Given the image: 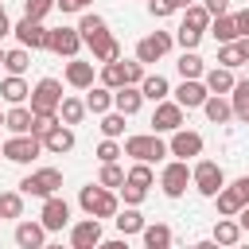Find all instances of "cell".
Wrapping results in <instances>:
<instances>
[{
  "mask_svg": "<svg viewBox=\"0 0 249 249\" xmlns=\"http://www.w3.org/2000/svg\"><path fill=\"white\" fill-rule=\"evenodd\" d=\"M78 206L86 210V214H93V218H117V210H121V195L117 191H109V187H101V183H89V187H82L78 191Z\"/></svg>",
  "mask_w": 249,
  "mask_h": 249,
  "instance_id": "1",
  "label": "cell"
},
{
  "mask_svg": "<svg viewBox=\"0 0 249 249\" xmlns=\"http://www.w3.org/2000/svg\"><path fill=\"white\" fill-rule=\"evenodd\" d=\"M124 156L144 160V163H160L171 152H167V140L160 132H132V136H124Z\"/></svg>",
  "mask_w": 249,
  "mask_h": 249,
  "instance_id": "2",
  "label": "cell"
},
{
  "mask_svg": "<svg viewBox=\"0 0 249 249\" xmlns=\"http://www.w3.org/2000/svg\"><path fill=\"white\" fill-rule=\"evenodd\" d=\"M39 152H43V140H39V136H31V132H12V136L0 144V156H4L8 163H19V167L35 163V160H39Z\"/></svg>",
  "mask_w": 249,
  "mask_h": 249,
  "instance_id": "3",
  "label": "cell"
},
{
  "mask_svg": "<svg viewBox=\"0 0 249 249\" xmlns=\"http://www.w3.org/2000/svg\"><path fill=\"white\" fill-rule=\"evenodd\" d=\"M191 187H195L202 198H214V195L226 187V171H222L214 160H195V167H191Z\"/></svg>",
  "mask_w": 249,
  "mask_h": 249,
  "instance_id": "4",
  "label": "cell"
},
{
  "mask_svg": "<svg viewBox=\"0 0 249 249\" xmlns=\"http://www.w3.org/2000/svg\"><path fill=\"white\" fill-rule=\"evenodd\" d=\"M58 187H62V171L58 167H39V171L19 179V191L31 195V198H51V195H58Z\"/></svg>",
  "mask_w": 249,
  "mask_h": 249,
  "instance_id": "5",
  "label": "cell"
},
{
  "mask_svg": "<svg viewBox=\"0 0 249 249\" xmlns=\"http://www.w3.org/2000/svg\"><path fill=\"white\" fill-rule=\"evenodd\" d=\"M62 82L58 78H39L35 86H31V97H27V105L35 109V113H58V105H62Z\"/></svg>",
  "mask_w": 249,
  "mask_h": 249,
  "instance_id": "6",
  "label": "cell"
},
{
  "mask_svg": "<svg viewBox=\"0 0 249 249\" xmlns=\"http://www.w3.org/2000/svg\"><path fill=\"white\" fill-rule=\"evenodd\" d=\"M187 187H191V167H187V160H167L163 171H160V191H163L167 198H183Z\"/></svg>",
  "mask_w": 249,
  "mask_h": 249,
  "instance_id": "7",
  "label": "cell"
},
{
  "mask_svg": "<svg viewBox=\"0 0 249 249\" xmlns=\"http://www.w3.org/2000/svg\"><path fill=\"white\" fill-rule=\"evenodd\" d=\"M86 43H82V31L78 27H51V35H47V51L51 54H58V58H78V51H82Z\"/></svg>",
  "mask_w": 249,
  "mask_h": 249,
  "instance_id": "8",
  "label": "cell"
},
{
  "mask_svg": "<svg viewBox=\"0 0 249 249\" xmlns=\"http://www.w3.org/2000/svg\"><path fill=\"white\" fill-rule=\"evenodd\" d=\"M12 35H16V43L27 47V51H47V35H51V27H43V19L23 16L19 23H12Z\"/></svg>",
  "mask_w": 249,
  "mask_h": 249,
  "instance_id": "9",
  "label": "cell"
},
{
  "mask_svg": "<svg viewBox=\"0 0 249 249\" xmlns=\"http://www.w3.org/2000/svg\"><path fill=\"white\" fill-rule=\"evenodd\" d=\"M183 121H187V109H183L175 97L156 101V113H152V132H175V128H183Z\"/></svg>",
  "mask_w": 249,
  "mask_h": 249,
  "instance_id": "10",
  "label": "cell"
},
{
  "mask_svg": "<svg viewBox=\"0 0 249 249\" xmlns=\"http://www.w3.org/2000/svg\"><path fill=\"white\" fill-rule=\"evenodd\" d=\"M202 132H195V128H175L171 132V140H167V152L175 156V160H195V156H202Z\"/></svg>",
  "mask_w": 249,
  "mask_h": 249,
  "instance_id": "11",
  "label": "cell"
},
{
  "mask_svg": "<svg viewBox=\"0 0 249 249\" xmlns=\"http://www.w3.org/2000/svg\"><path fill=\"white\" fill-rule=\"evenodd\" d=\"M171 43H175V35L171 31H152V35H144L140 43H136V58L148 66V62H160L167 51H171Z\"/></svg>",
  "mask_w": 249,
  "mask_h": 249,
  "instance_id": "12",
  "label": "cell"
},
{
  "mask_svg": "<svg viewBox=\"0 0 249 249\" xmlns=\"http://www.w3.org/2000/svg\"><path fill=\"white\" fill-rule=\"evenodd\" d=\"M101 241H105V233H101V218L86 214L82 222L70 226V245H74V249H93V245H101Z\"/></svg>",
  "mask_w": 249,
  "mask_h": 249,
  "instance_id": "13",
  "label": "cell"
},
{
  "mask_svg": "<svg viewBox=\"0 0 249 249\" xmlns=\"http://www.w3.org/2000/svg\"><path fill=\"white\" fill-rule=\"evenodd\" d=\"M39 222H43L51 233L66 230V226H70V202H66L62 195H51V198H43V214H39Z\"/></svg>",
  "mask_w": 249,
  "mask_h": 249,
  "instance_id": "14",
  "label": "cell"
},
{
  "mask_svg": "<svg viewBox=\"0 0 249 249\" xmlns=\"http://www.w3.org/2000/svg\"><path fill=\"white\" fill-rule=\"evenodd\" d=\"M206 97H210V89H206L202 78H183V82L175 86V101H179L183 109H202Z\"/></svg>",
  "mask_w": 249,
  "mask_h": 249,
  "instance_id": "15",
  "label": "cell"
},
{
  "mask_svg": "<svg viewBox=\"0 0 249 249\" xmlns=\"http://www.w3.org/2000/svg\"><path fill=\"white\" fill-rule=\"evenodd\" d=\"M47 233H51V230H47L43 222H27V218L16 222V245H19V249H43V245H47Z\"/></svg>",
  "mask_w": 249,
  "mask_h": 249,
  "instance_id": "16",
  "label": "cell"
},
{
  "mask_svg": "<svg viewBox=\"0 0 249 249\" xmlns=\"http://www.w3.org/2000/svg\"><path fill=\"white\" fill-rule=\"evenodd\" d=\"M78 31H82V43L93 47V43H101V39L109 35V23H105V16H97V12H82Z\"/></svg>",
  "mask_w": 249,
  "mask_h": 249,
  "instance_id": "17",
  "label": "cell"
},
{
  "mask_svg": "<svg viewBox=\"0 0 249 249\" xmlns=\"http://www.w3.org/2000/svg\"><path fill=\"white\" fill-rule=\"evenodd\" d=\"M43 152H51V156L74 152V128H70V124H54V128L43 136Z\"/></svg>",
  "mask_w": 249,
  "mask_h": 249,
  "instance_id": "18",
  "label": "cell"
},
{
  "mask_svg": "<svg viewBox=\"0 0 249 249\" xmlns=\"http://www.w3.org/2000/svg\"><path fill=\"white\" fill-rule=\"evenodd\" d=\"M140 105H144V89H140V86H121V89H113V109H121L124 117H136Z\"/></svg>",
  "mask_w": 249,
  "mask_h": 249,
  "instance_id": "19",
  "label": "cell"
},
{
  "mask_svg": "<svg viewBox=\"0 0 249 249\" xmlns=\"http://www.w3.org/2000/svg\"><path fill=\"white\" fill-rule=\"evenodd\" d=\"M202 113H206V121H210V124H226V121H233L230 93H210V97L202 101Z\"/></svg>",
  "mask_w": 249,
  "mask_h": 249,
  "instance_id": "20",
  "label": "cell"
},
{
  "mask_svg": "<svg viewBox=\"0 0 249 249\" xmlns=\"http://www.w3.org/2000/svg\"><path fill=\"white\" fill-rule=\"evenodd\" d=\"M66 86H74V89H89V86H93V62L66 58Z\"/></svg>",
  "mask_w": 249,
  "mask_h": 249,
  "instance_id": "21",
  "label": "cell"
},
{
  "mask_svg": "<svg viewBox=\"0 0 249 249\" xmlns=\"http://www.w3.org/2000/svg\"><path fill=\"white\" fill-rule=\"evenodd\" d=\"M202 82H206V89H210V93H230V89L237 86V78H233V70H230V66H206Z\"/></svg>",
  "mask_w": 249,
  "mask_h": 249,
  "instance_id": "22",
  "label": "cell"
},
{
  "mask_svg": "<svg viewBox=\"0 0 249 249\" xmlns=\"http://www.w3.org/2000/svg\"><path fill=\"white\" fill-rule=\"evenodd\" d=\"M0 97H4L8 105H23V101L31 97V86L23 82V74H8V78L0 82Z\"/></svg>",
  "mask_w": 249,
  "mask_h": 249,
  "instance_id": "23",
  "label": "cell"
},
{
  "mask_svg": "<svg viewBox=\"0 0 249 249\" xmlns=\"http://www.w3.org/2000/svg\"><path fill=\"white\" fill-rule=\"evenodd\" d=\"M241 237H245L241 222H237V218H226V214H218V222H214V245H237Z\"/></svg>",
  "mask_w": 249,
  "mask_h": 249,
  "instance_id": "24",
  "label": "cell"
},
{
  "mask_svg": "<svg viewBox=\"0 0 249 249\" xmlns=\"http://www.w3.org/2000/svg\"><path fill=\"white\" fill-rule=\"evenodd\" d=\"M140 237H144V249H167L175 233H171L167 222H148V226L140 230Z\"/></svg>",
  "mask_w": 249,
  "mask_h": 249,
  "instance_id": "25",
  "label": "cell"
},
{
  "mask_svg": "<svg viewBox=\"0 0 249 249\" xmlns=\"http://www.w3.org/2000/svg\"><path fill=\"white\" fill-rule=\"evenodd\" d=\"M206 31L214 35V43H233V39H241V35H237V19H233V12H226V16H214Z\"/></svg>",
  "mask_w": 249,
  "mask_h": 249,
  "instance_id": "26",
  "label": "cell"
},
{
  "mask_svg": "<svg viewBox=\"0 0 249 249\" xmlns=\"http://www.w3.org/2000/svg\"><path fill=\"white\" fill-rule=\"evenodd\" d=\"M31 121H35V109L31 105H12L4 113V128L8 132H31Z\"/></svg>",
  "mask_w": 249,
  "mask_h": 249,
  "instance_id": "27",
  "label": "cell"
},
{
  "mask_svg": "<svg viewBox=\"0 0 249 249\" xmlns=\"http://www.w3.org/2000/svg\"><path fill=\"white\" fill-rule=\"evenodd\" d=\"M86 109H89L93 117L109 113V109H113V89H109V86H89V89H86Z\"/></svg>",
  "mask_w": 249,
  "mask_h": 249,
  "instance_id": "28",
  "label": "cell"
},
{
  "mask_svg": "<svg viewBox=\"0 0 249 249\" xmlns=\"http://www.w3.org/2000/svg\"><path fill=\"white\" fill-rule=\"evenodd\" d=\"M117 230H121V237H132V233H140L148 222H144V214L136 210V206H124V210H117Z\"/></svg>",
  "mask_w": 249,
  "mask_h": 249,
  "instance_id": "29",
  "label": "cell"
},
{
  "mask_svg": "<svg viewBox=\"0 0 249 249\" xmlns=\"http://www.w3.org/2000/svg\"><path fill=\"white\" fill-rule=\"evenodd\" d=\"M230 105H233V121L249 124V78H241V82L230 89Z\"/></svg>",
  "mask_w": 249,
  "mask_h": 249,
  "instance_id": "30",
  "label": "cell"
},
{
  "mask_svg": "<svg viewBox=\"0 0 249 249\" xmlns=\"http://www.w3.org/2000/svg\"><path fill=\"white\" fill-rule=\"evenodd\" d=\"M175 70H179V78H202L206 74V62H202L198 51H183L179 62H175Z\"/></svg>",
  "mask_w": 249,
  "mask_h": 249,
  "instance_id": "31",
  "label": "cell"
},
{
  "mask_svg": "<svg viewBox=\"0 0 249 249\" xmlns=\"http://www.w3.org/2000/svg\"><path fill=\"white\" fill-rule=\"evenodd\" d=\"M140 89H144V101H163V97L171 93V82H167L163 74H144Z\"/></svg>",
  "mask_w": 249,
  "mask_h": 249,
  "instance_id": "32",
  "label": "cell"
},
{
  "mask_svg": "<svg viewBox=\"0 0 249 249\" xmlns=\"http://www.w3.org/2000/svg\"><path fill=\"white\" fill-rule=\"evenodd\" d=\"M86 113H89L86 109V97H62V105H58V121L62 124H82Z\"/></svg>",
  "mask_w": 249,
  "mask_h": 249,
  "instance_id": "33",
  "label": "cell"
},
{
  "mask_svg": "<svg viewBox=\"0 0 249 249\" xmlns=\"http://www.w3.org/2000/svg\"><path fill=\"white\" fill-rule=\"evenodd\" d=\"M214 206H218V214H226V218H237V210H241L245 202H241V195H237L233 187H222V191L214 195Z\"/></svg>",
  "mask_w": 249,
  "mask_h": 249,
  "instance_id": "34",
  "label": "cell"
},
{
  "mask_svg": "<svg viewBox=\"0 0 249 249\" xmlns=\"http://www.w3.org/2000/svg\"><path fill=\"white\" fill-rule=\"evenodd\" d=\"M27 66H31V51H27V47L4 51V70H8V74H27Z\"/></svg>",
  "mask_w": 249,
  "mask_h": 249,
  "instance_id": "35",
  "label": "cell"
},
{
  "mask_svg": "<svg viewBox=\"0 0 249 249\" xmlns=\"http://www.w3.org/2000/svg\"><path fill=\"white\" fill-rule=\"evenodd\" d=\"M210 19H214V16H210V12H206V4H198V0H195L191 8H183V23H187V27H195V31H206V27H210Z\"/></svg>",
  "mask_w": 249,
  "mask_h": 249,
  "instance_id": "36",
  "label": "cell"
},
{
  "mask_svg": "<svg viewBox=\"0 0 249 249\" xmlns=\"http://www.w3.org/2000/svg\"><path fill=\"white\" fill-rule=\"evenodd\" d=\"M0 218H23V191H0Z\"/></svg>",
  "mask_w": 249,
  "mask_h": 249,
  "instance_id": "37",
  "label": "cell"
},
{
  "mask_svg": "<svg viewBox=\"0 0 249 249\" xmlns=\"http://www.w3.org/2000/svg\"><path fill=\"white\" fill-rule=\"evenodd\" d=\"M89 51H93V62H117V58H121V43H117L113 35H105V39L93 43Z\"/></svg>",
  "mask_w": 249,
  "mask_h": 249,
  "instance_id": "38",
  "label": "cell"
},
{
  "mask_svg": "<svg viewBox=\"0 0 249 249\" xmlns=\"http://www.w3.org/2000/svg\"><path fill=\"white\" fill-rule=\"evenodd\" d=\"M218 66H230V70L245 66V54H241L237 39H233V43H218Z\"/></svg>",
  "mask_w": 249,
  "mask_h": 249,
  "instance_id": "39",
  "label": "cell"
},
{
  "mask_svg": "<svg viewBox=\"0 0 249 249\" xmlns=\"http://www.w3.org/2000/svg\"><path fill=\"white\" fill-rule=\"evenodd\" d=\"M101 86H109V89H121L124 86V58L101 62Z\"/></svg>",
  "mask_w": 249,
  "mask_h": 249,
  "instance_id": "40",
  "label": "cell"
},
{
  "mask_svg": "<svg viewBox=\"0 0 249 249\" xmlns=\"http://www.w3.org/2000/svg\"><path fill=\"white\" fill-rule=\"evenodd\" d=\"M124 175H128V171H124V167L113 160V163H101V175H97V183H101V187H109V191H121Z\"/></svg>",
  "mask_w": 249,
  "mask_h": 249,
  "instance_id": "41",
  "label": "cell"
},
{
  "mask_svg": "<svg viewBox=\"0 0 249 249\" xmlns=\"http://www.w3.org/2000/svg\"><path fill=\"white\" fill-rule=\"evenodd\" d=\"M101 132L105 136H124V113L121 109H109V113H101Z\"/></svg>",
  "mask_w": 249,
  "mask_h": 249,
  "instance_id": "42",
  "label": "cell"
},
{
  "mask_svg": "<svg viewBox=\"0 0 249 249\" xmlns=\"http://www.w3.org/2000/svg\"><path fill=\"white\" fill-rule=\"evenodd\" d=\"M128 183H136V187H152L156 183V171H152V163H144V160H136L132 167H128V175H124Z\"/></svg>",
  "mask_w": 249,
  "mask_h": 249,
  "instance_id": "43",
  "label": "cell"
},
{
  "mask_svg": "<svg viewBox=\"0 0 249 249\" xmlns=\"http://www.w3.org/2000/svg\"><path fill=\"white\" fill-rule=\"evenodd\" d=\"M202 35H206V31H195V27H187V23H179V31H175V43H179L183 51H198V43H202Z\"/></svg>",
  "mask_w": 249,
  "mask_h": 249,
  "instance_id": "44",
  "label": "cell"
},
{
  "mask_svg": "<svg viewBox=\"0 0 249 249\" xmlns=\"http://www.w3.org/2000/svg\"><path fill=\"white\" fill-rule=\"evenodd\" d=\"M93 156H97L101 163H113V160H121V156H124V144H117L113 136H105V140L97 144V152H93Z\"/></svg>",
  "mask_w": 249,
  "mask_h": 249,
  "instance_id": "45",
  "label": "cell"
},
{
  "mask_svg": "<svg viewBox=\"0 0 249 249\" xmlns=\"http://www.w3.org/2000/svg\"><path fill=\"white\" fill-rule=\"evenodd\" d=\"M54 124H62V121H58V113H35V121H31V136H39V140H43Z\"/></svg>",
  "mask_w": 249,
  "mask_h": 249,
  "instance_id": "46",
  "label": "cell"
},
{
  "mask_svg": "<svg viewBox=\"0 0 249 249\" xmlns=\"http://www.w3.org/2000/svg\"><path fill=\"white\" fill-rule=\"evenodd\" d=\"M148 191H152V187H136V183H128V179L121 183V198H124V206H140V202L148 198Z\"/></svg>",
  "mask_w": 249,
  "mask_h": 249,
  "instance_id": "47",
  "label": "cell"
},
{
  "mask_svg": "<svg viewBox=\"0 0 249 249\" xmlns=\"http://www.w3.org/2000/svg\"><path fill=\"white\" fill-rule=\"evenodd\" d=\"M54 4H58V0H23V16H31V19H47Z\"/></svg>",
  "mask_w": 249,
  "mask_h": 249,
  "instance_id": "48",
  "label": "cell"
},
{
  "mask_svg": "<svg viewBox=\"0 0 249 249\" xmlns=\"http://www.w3.org/2000/svg\"><path fill=\"white\" fill-rule=\"evenodd\" d=\"M144 74H148V66H144L140 58L124 62V86H140V82H144Z\"/></svg>",
  "mask_w": 249,
  "mask_h": 249,
  "instance_id": "49",
  "label": "cell"
},
{
  "mask_svg": "<svg viewBox=\"0 0 249 249\" xmlns=\"http://www.w3.org/2000/svg\"><path fill=\"white\" fill-rule=\"evenodd\" d=\"M171 12H179L175 0H148V16H152V19H167Z\"/></svg>",
  "mask_w": 249,
  "mask_h": 249,
  "instance_id": "50",
  "label": "cell"
},
{
  "mask_svg": "<svg viewBox=\"0 0 249 249\" xmlns=\"http://www.w3.org/2000/svg\"><path fill=\"white\" fill-rule=\"evenodd\" d=\"M89 4H93V0H58V4H54V8H58V12H62V16H70V12H86V8H89Z\"/></svg>",
  "mask_w": 249,
  "mask_h": 249,
  "instance_id": "51",
  "label": "cell"
},
{
  "mask_svg": "<svg viewBox=\"0 0 249 249\" xmlns=\"http://www.w3.org/2000/svg\"><path fill=\"white\" fill-rule=\"evenodd\" d=\"M230 187H233V191H237V195H241V202H245V206H249V175H237V179H233V183H230Z\"/></svg>",
  "mask_w": 249,
  "mask_h": 249,
  "instance_id": "52",
  "label": "cell"
},
{
  "mask_svg": "<svg viewBox=\"0 0 249 249\" xmlns=\"http://www.w3.org/2000/svg\"><path fill=\"white\" fill-rule=\"evenodd\" d=\"M202 4H206L210 16H226V12H230V0H202Z\"/></svg>",
  "mask_w": 249,
  "mask_h": 249,
  "instance_id": "53",
  "label": "cell"
},
{
  "mask_svg": "<svg viewBox=\"0 0 249 249\" xmlns=\"http://www.w3.org/2000/svg\"><path fill=\"white\" fill-rule=\"evenodd\" d=\"M233 19H237V35H249V4L241 12H233Z\"/></svg>",
  "mask_w": 249,
  "mask_h": 249,
  "instance_id": "54",
  "label": "cell"
},
{
  "mask_svg": "<svg viewBox=\"0 0 249 249\" xmlns=\"http://www.w3.org/2000/svg\"><path fill=\"white\" fill-rule=\"evenodd\" d=\"M8 35H12V19H8V12L0 4V39H8Z\"/></svg>",
  "mask_w": 249,
  "mask_h": 249,
  "instance_id": "55",
  "label": "cell"
},
{
  "mask_svg": "<svg viewBox=\"0 0 249 249\" xmlns=\"http://www.w3.org/2000/svg\"><path fill=\"white\" fill-rule=\"evenodd\" d=\"M237 222H241V230L249 233V206H241V210H237Z\"/></svg>",
  "mask_w": 249,
  "mask_h": 249,
  "instance_id": "56",
  "label": "cell"
},
{
  "mask_svg": "<svg viewBox=\"0 0 249 249\" xmlns=\"http://www.w3.org/2000/svg\"><path fill=\"white\" fill-rule=\"evenodd\" d=\"M237 47H241V54H245V62H249V35H241V39H237Z\"/></svg>",
  "mask_w": 249,
  "mask_h": 249,
  "instance_id": "57",
  "label": "cell"
},
{
  "mask_svg": "<svg viewBox=\"0 0 249 249\" xmlns=\"http://www.w3.org/2000/svg\"><path fill=\"white\" fill-rule=\"evenodd\" d=\"M191 4H195V0H175V8H179V12H183V8H191Z\"/></svg>",
  "mask_w": 249,
  "mask_h": 249,
  "instance_id": "58",
  "label": "cell"
},
{
  "mask_svg": "<svg viewBox=\"0 0 249 249\" xmlns=\"http://www.w3.org/2000/svg\"><path fill=\"white\" fill-rule=\"evenodd\" d=\"M0 128H4V113H0Z\"/></svg>",
  "mask_w": 249,
  "mask_h": 249,
  "instance_id": "59",
  "label": "cell"
},
{
  "mask_svg": "<svg viewBox=\"0 0 249 249\" xmlns=\"http://www.w3.org/2000/svg\"><path fill=\"white\" fill-rule=\"evenodd\" d=\"M0 66H4V51H0Z\"/></svg>",
  "mask_w": 249,
  "mask_h": 249,
  "instance_id": "60",
  "label": "cell"
},
{
  "mask_svg": "<svg viewBox=\"0 0 249 249\" xmlns=\"http://www.w3.org/2000/svg\"><path fill=\"white\" fill-rule=\"evenodd\" d=\"M0 222H4V218H0Z\"/></svg>",
  "mask_w": 249,
  "mask_h": 249,
  "instance_id": "61",
  "label": "cell"
},
{
  "mask_svg": "<svg viewBox=\"0 0 249 249\" xmlns=\"http://www.w3.org/2000/svg\"><path fill=\"white\" fill-rule=\"evenodd\" d=\"M245 4H249V0H245Z\"/></svg>",
  "mask_w": 249,
  "mask_h": 249,
  "instance_id": "62",
  "label": "cell"
}]
</instances>
